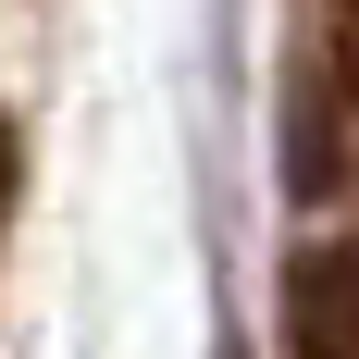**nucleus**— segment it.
Instances as JSON below:
<instances>
[{
    "instance_id": "nucleus-1",
    "label": "nucleus",
    "mask_w": 359,
    "mask_h": 359,
    "mask_svg": "<svg viewBox=\"0 0 359 359\" xmlns=\"http://www.w3.org/2000/svg\"><path fill=\"white\" fill-rule=\"evenodd\" d=\"M273 334H285V359H359V236H310V248H285Z\"/></svg>"
},
{
    "instance_id": "nucleus-2",
    "label": "nucleus",
    "mask_w": 359,
    "mask_h": 359,
    "mask_svg": "<svg viewBox=\"0 0 359 359\" xmlns=\"http://www.w3.org/2000/svg\"><path fill=\"white\" fill-rule=\"evenodd\" d=\"M323 87H334V111L359 124V0H334V13H323Z\"/></svg>"
},
{
    "instance_id": "nucleus-3",
    "label": "nucleus",
    "mask_w": 359,
    "mask_h": 359,
    "mask_svg": "<svg viewBox=\"0 0 359 359\" xmlns=\"http://www.w3.org/2000/svg\"><path fill=\"white\" fill-rule=\"evenodd\" d=\"M0 211H13V124H0Z\"/></svg>"
}]
</instances>
